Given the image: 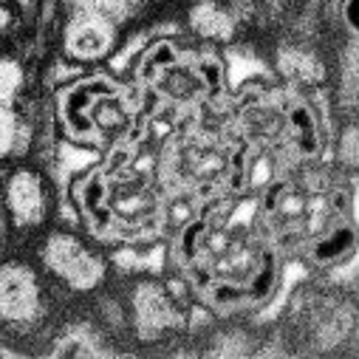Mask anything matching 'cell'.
<instances>
[{"label": "cell", "instance_id": "6da1fadb", "mask_svg": "<svg viewBox=\"0 0 359 359\" xmlns=\"http://www.w3.org/2000/svg\"><path fill=\"white\" fill-rule=\"evenodd\" d=\"M150 94L136 79H116L105 68H88L51 91L57 136L100 153L139 139V119Z\"/></svg>", "mask_w": 359, "mask_h": 359}, {"label": "cell", "instance_id": "7a4b0ae2", "mask_svg": "<svg viewBox=\"0 0 359 359\" xmlns=\"http://www.w3.org/2000/svg\"><path fill=\"white\" fill-rule=\"evenodd\" d=\"M60 289L29 257L0 260V339L26 353L29 339H46L62 314L57 309ZM43 345V351H46Z\"/></svg>", "mask_w": 359, "mask_h": 359}, {"label": "cell", "instance_id": "3957f363", "mask_svg": "<svg viewBox=\"0 0 359 359\" xmlns=\"http://www.w3.org/2000/svg\"><path fill=\"white\" fill-rule=\"evenodd\" d=\"M37 266L65 294H97L111 278L105 246L74 224H60L40 235Z\"/></svg>", "mask_w": 359, "mask_h": 359}, {"label": "cell", "instance_id": "277c9868", "mask_svg": "<svg viewBox=\"0 0 359 359\" xmlns=\"http://www.w3.org/2000/svg\"><path fill=\"white\" fill-rule=\"evenodd\" d=\"M60 210V184L46 164L29 158L0 172V215L15 235L43 232Z\"/></svg>", "mask_w": 359, "mask_h": 359}, {"label": "cell", "instance_id": "5b68a950", "mask_svg": "<svg viewBox=\"0 0 359 359\" xmlns=\"http://www.w3.org/2000/svg\"><path fill=\"white\" fill-rule=\"evenodd\" d=\"M125 29L85 12L65 15L60 26V57L79 68H100L111 60Z\"/></svg>", "mask_w": 359, "mask_h": 359}, {"label": "cell", "instance_id": "8992f818", "mask_svg": "<svg viewBox=\"0 0 359 359\" xmlns=\"http://www.w3.org/2000/svg\"><path fill=\"white\" fill-rule=\"evenodd\" d=\"M272 74L300 94H317L331 82V62L306 40H283L272 48Z\"/></svg>", "mask_w": 359, "mask_h": 359}, {"label": "cell", "instance_id": "52a82bcc", "mask_svg": "<svg viewBox=\"0 0 359 359\" xmlns=\"http://www.w3.org/2000/svg\"><path fill=\"white\" fill-rule=\"evenodd\" d=\"M182 29L187 37L215 48L232 46L241 34V23L229 0H190V6L184 9Z\"/></svg>", "mask_w": 359, "mask_h": 359}, {"label": "cell", "instance_id": "ba28073f", "mask_svg": "<svg viewBox=\"0 0 359 359\" xmlns=\"http://www.w3.org/2000/svg\"><path fill=\"white\" fill-rule=\"evenodd\" d=\"M37 142V122L20 105H0V170L18 164L34 153Z\"/></svg>", "mask_w": 359, "mask_h": 359}, {"label": "cell", "instance_id": "9c48e42d", "mask_svg": "<svg viewBox=\"0 0 359 359\" xmlns=\"http://www.w3.org/2000/svg\"><path fill=\"white\" fill-rule=\"evenodd\" d=\"M204 207V198L190 187H161V204H158V229L161 238L172 241L182 235L190 224L198 221Z\"/></svg>", "mask_w": 359, "mask_h": 359}, {"label": "cell", "instance_id": "30bf717a", "mask_svg": "<svg viewBox=\"0 0 359 359\" xmlns=\"http://www.w3.org/2000/svg\"><path fill=\"white\" fill-rule=\"evenodd\" d=\"M29 85V71L20 57L12 51H0V105H12Z\"/></svg>", "mask_w": 359, "mask_h": 359}, {"label": "cell", "instance_id": "8fae6325", "mask_svg": "<svg viewBox=\"0 0 359 359\" xmlns=\"http://www.w3.org/2000/svg\"><path fill=\"white\" fill-rule=\"evenodd\" d=\"M46 9L26 0H0V40H12L23 26L43 20Z\"/></svg>", "mask_w": 359, "mask_h": 359}, {"label": "cell", "instance_id": "7c38bea8", "mask_svg": "<svg viewBox=\"0 0 359 359\" xmlns=\"http://www.w3.org/2000/svg\"><path fill=\"white\" fill-rule=\"evenodd\" d=\"M0 356H23L18 348H12L9 342H4V339H0Z\"/></svg>", "mask_w": 359, "mask_h": 359}, {"label": "cell", "instance_id": "4fadbf2b", "mask_svg": "<svg viewBox=\"0 0 359 359\" xmlns=\"http://www.w3.org/2000/svg\"><path fill=\"white\" fill-rule=\"evenodd\" d=\"M303 6H309V9H320V6H325L328 0H300Z\"/></svg>", "mask_w": 359, "mask_h": 359}, {"label": "cell", "instance_id": "5bb4252c", "mask_svg": "<svg viewBox=\"0 0 359 359\" xmlns=\"http://www.w3.org/2000/svg\"><path fill=\"white\" fill-rule=\"evenodd\" d=\"M26 4H34V6H46V4H51V0H26Z\"/></svg>", "mask_w": 359, "mask_h": 359}]
</instances>
